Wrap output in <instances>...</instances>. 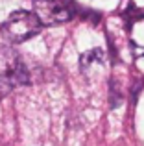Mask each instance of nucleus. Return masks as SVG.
I'll return each instance as SVG.
<instances>
[{"mask_svg": "<svg viewBox=\"0 0 144 146\" xmlns=\"http://www.w3.org/2000/svg\"><path fill=\"white\" fill-rule=\"evenodd\" d=\"M43 24L35 17L33 11L18 9L7 17V21L2 24V33L11 43H24V41L35 37L41 32Z\"/></svg>", "mask_w": 144, "mask_h": 146, "instance_id": "f257e3e1", "label": "nucleus"}, {"mask_svg": "<svg viewBox=\"0 0 144 146\" xmlns=\"http://www.w3.org/2000/svg\"><path fill=\"white\" fill-rule=\"evenodd\" d=\"M33 13L44 26H57L72 21L74 7L69 0H33Z\"/></svg>", "mask_w": 144, "mask_h": 146, "instance_id": "f03ea898", "label": "nucleus"}, {"mask_svg": "<svg viewBox=\"0 0 144 146\" xmlns=\"http://www.w3.org/2000/svg\"><path fill=\"white\" fill-rule=\"evenodd\" d=\"M26 82L28 72L18 54L9 46H0V85L15 87Z\"/></svg>", "mask_w": 144, "mask_h": 146, "instance_id": "7ed1b4c3", "label": "nucleus"}, {"mask_svg": "<svg viewBox=\"0 0 144 146\" xmlns=\"http://www.w3.org/2000/svg\"><path fill=\"white\" fill-rule=\"evenodd\" d=\"M96 63H104V52L102 50H90V52H85L81 57H79V67H81L83 72H87L92 65Z\"/></svg>", "mask_w": 144, "mask_h": 146, "instance_id": "20e7f679", "label": "nucleus"}]
</instances>
